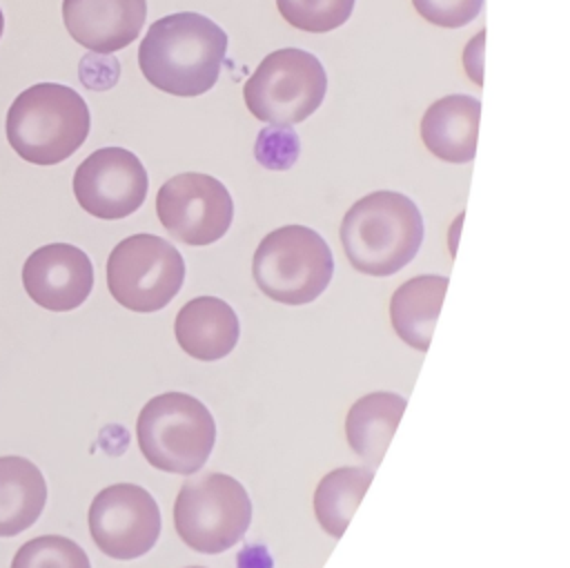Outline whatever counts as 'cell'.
Wrapping results in <instances>:
<instances>
[{
	"instance_id": "9",
	"label": "cell",
	"mask_w": 570,
	"mask_h": 568,
	"mask_svg": "<svg viewBox=\"0 0 570 568\" xmlns=\"http://www.w3.org/2000/svg\"><path fill=\"white\" fill-rule=\"evenodd\" d=\"M156 214L163 227L180 243L212 245L220 241L234 218L227 187L200 172L171 176L156 194Z\"/></svg>"
},
{
	"instance_id": "3",
	"label": "cell",
	"mask_w": 570,
	"mask_h": 568,
	"mask_svg": "<svg viewBox=\"0 0 570 568\" xmlns=\"http://www.w3.org/2000/svg\"><path fill=\"white\" fill-rule=\"evenodd\" d=\"M91 116L82 96L58 82H38L16 96L7 111V140L27 163L56 165L82 147Z\"/></svg>"
},
{
	"instance_id": "22",
	"label": "cell",
	"mask_w": 570,
	"mask_h": 568,
	"mask_svg": "<svg viewBox=\"0 0 570 568\" xmlns=\"http://www.w3.org/2000/svg\"><path fill=\"white\" fill-rule=\"evenodd\" d=\"M301 151V138L289 125H267L258 131L254 156L265 169H289Z\"/></svg>"
},
{
	"instance_id": "21",
	"label": "cell",
	"mask_w": 570,
	"mask_h": 568,
	"mask_svg": "<svg viewBox=\"0 0 570 568\" xmlns=\"http://www.w3.org/2000/svg\"><path fill=\"white\" fill-rule=\"evenodd\" d=\"M356 0H276L287 25L307 33H327L341 27L354 9Z\"/></svg>"
},
{
	"instance_id": "11",
	"label": "cell",
	"mask_w": 570,
	"mask_h": 568,
	"mask_svg": "<svg viewBox=\"0 0 570 568\" xmlns=\"http://www.w3.org/2000/svg\"><path fill=\"white\" fill-rule=\"evenodd\" d=\"M149 178L138 156L122 147H102L89 154L73 174L78 205L102 221L134 214L147 196Z\"/></svg>"
},
{
	"instance_id": "10",
	"label": "cell",
	"mask_w": 570,
	"mask_h": 568,
	"mask_svg": "<svg viewBox=\"0 0 570 568\" xmlns=\"http://www.w3.org/2000/svg\"><path fill=\"white\" fill-rule=\"evenodd\" d=\"M87 521L98 550L122 561L147 555L156 546L163 526L156 499L136 483L102 488L89 506Z\"/></svg>"
},
{
	"instance_id": "19",
	"label": "cell",
	"mask_w": 570,
	"mask_h": 568,
	"mask_svg": "<svg viewBox=\"0 0 570 568\" xmlns=\"http://www.w3.org/2000/svg\"><path fill=\"white\" fill-rule=\"evenodd\" d=\"M372 479V468L345 466L327 472L318 481L314 490V515L327 535L341 537L345 532Z\"/></svg>"
},
{
	"instance_id": "20",
	"label": "cell",
	"mask_w": 570,
	"mask_h": 568,
	"mask_svg": "<svg viewBox=\"0 0 570 568\" xmlns=\"http://www.w3.org/2000/svg\"><path fill=\"white\" fill-rule=\"evenodd\" d=\"M11 568H91L87 552L69 537L42 535L18 548Z\"/></svg>"
},
{
	"instance_id": "12",
	"label": "cell",
	"mask_w": 570,
	"mask_h": 568,
	"mask_svg": "<svg viewBox=\"0 0 570 568\" xmlns=\"http://www.w3.org/2000/svg\"><path fill=\"white\" fill-rule=\"evenodd\" d=\"M22 285L33 303L49 312L80 307L94 287L89 256L69 243H49L29 254L22 265Z\"/></svg>"
},
{
	"instance_id": "13",
	"label": "cell",
	"mask_w": 570,
	"mask_h": 568,
	"mask_svg": "<svg viewBox=\"0 0 570 568\" xmlns=\"http://www.w3.org/2000/svg\"><path fill=\"white\" fill-rule=\"evenodd\" d=\"M145 18L147 0H62L69 36L94 53H114L131 45Z\"/></svg>"
},
{
	"instance_id": "23",
	"label": "cell",
	"mask_w": 570,
	"mask_h": 568,
	"mask_svg": "<svg viewBox=\"0 0 570 568\" xmlns=\"http://www.w3.org/2000/svg\"><path fill=\"white\" fill-rule=\"evenodd\" d=\"M412 4L421 18L445 29L472 22L483 9V0H412Z\"/></svg>"
},
{
	"instance_id": "18",
	"label": "cell",
	"mask_w": 570,
	"mask_h": 568,
	"mask_svg": "<svg viewBox=\"0 0 570 568\" xmlns=\"http://www.w3.org/2000/svg\"><path fill=\"white\" fill-rule=\"evenodd\" d=\"M47 501V483L24 457H0V537H16L33 526Z\"/></svg>"
},
{
	"instance_id": "25",
	"label": "cell",
	"mask_w": 570,
	"mask_h": 568,
	"mask_svg": "<svg viewBox=\"0 0 570 568\" xmlns=\"http://www.w3.org/2000/svg\"><path fill=\"white\" fill-rule=\"evenodd\" d=\"M2 29H4V16H2V9H0V36H2Z\"/></svg>"
},
{
	"instance_id": "1",
	"label": "cell",
	"mask_w": 570,
	"mask_h": 568,
	"mask_svg": "<svg viewBox=\"0 0 570 568\" xmlns=\"http://www.w3.org/2000/svg\"><path fill=\"white\" fill-rule=\"evenodd\" d=\"M225 53L227 33L214 20L180 11L147 29L138 47V65L145 80L156 89L191 98L216 85Z\"/></svg>"
},
{
	"instance_id": "6",
	"label": "cell",
	"mask_w": 570,
	"mask_h": 568,
	"mask_svg": "<svg viewBox=\"0 0 570 568\" xmlns=\"http://www.w3.org/2000/svg\"><path fill=\"white\" fill-rule=\"evenodd\" d=\"M252 521V501L240 481L207 472L180 486L174 501L178 537L203 555H218L243 539Z\"/></svg>"
},
{
	"instance_id": "7",
	"label": "cell",
	"mask_w": 570,
	"mask_h": 568,
	"mask_svg": "<svg viewBox=\"0 0 570 568\" xmlns=\"http://www.w3.org/2000/svg\"><path fill=\"white\" fill-rule=\"evenodd\" d=\"M327 74L321 60L303 49L285 47L267 53L243 89L254 118L267 125H296L323 102Z\"/></svg>"
},
{
	"instance_id": "5",
	"label": "cell",
	"mask_w": 570,
	"mask_h": 568,
	"mask_svg": "<svg viewBox=\"0 0 570 568\" xmlns=\"http://www.w3.org/2000/svg\"><path fill=\"white\" fill-rule=\"evenodd\" d=\"M252 274L258 290L285 305L316 301L332 281L334 258L325 238L305 225L269 232L256 247Z\"/></svg>"
},
{
	"instance_id": "26",
	"label": "cell",
	"mask_w": 570,
	"mask_h": 568,
	"mask_svg": "<svg viewBox=\"0 0 570 568\" xmlns=\"http://www.w3.org/2000/svg\"><path fill=\"white\" fill-rule=\"evenodd\" d=\"M189 568H203V566H189Z\"/></svg>"
},
{
	"instance_id": "4",
	"label": "cell",
	"mask_w": 570,
	"mask_h": 568,
	"mask_svg": "<svg viewBox=\"0 0 570 568\" xmlns=\"http://www.w3.org/2000/svg\"><path fill=\"white\" fill-rule=\"evenodd\" d=\"M142 457L156 470L194 474L209 459L216 423L203 401L185 392H163L145 403L136 421Z\"/></svg>"
},
{
	"instance_id": "17",
	"label": "cell",
	"mask_w": 570,
	"mask_h": 568,
	"mask_svg": "<svg viewBox=\"0 0 570 568\" xmlns=\"http://www.w3.org/2000/svg\"><path fill=\"white\" fill-rule=\"evenodd\" d=\"M405 405L407 401L394 392H372L352 403L345 417V437L367 466L381 463Z\"/></svg>"
},
{
	"instance_id": "15",
	"label": "cell",
	"mask_w": 570,
	"mask_h": 568,
	"mask_svg": "<svg viewBox=\"0 0 570 568\" xmlns=\"http://www.w3.org/2000/svg\"><path fill=\"white\" fill-rule=\"evenodd\" d=\"M481 102L452 94L432 102L421 118V140L432 156L445 163H470L476 154Z\"/></svg>"
},
{
	"instance_id": "2",
	"label": "cell",
	"mask_w": 570,
	"mask_h": 568,
	"mask_svg": "<svg viewBox=\"0 0 570 568\" xmlns=\"http://www.w3.org/2000/svg\"><path fill=\"white\" fill-rule=\"evenodd\" d=\"M423 216L414 200L399 192H372L343 216L341 243L350 265L367 276H392L419 252Z\"/></svg>"
},
{
	"instance_id": "24",
	"label": "cell",
	"mask_w": 570,
	"mask_h": 568,
	"mask_svg": "<svg viewBox=\"0 0 570 568\" xmlns=\"http://www.w3.org/2000/svg\"><path fill=\"white\" fill-rule=\"evenodd\" d=\"M105 69H118V60L109 53L87 56L80 62V80L91 89H109L118 80V74H105Z\"/></svg>"
},
{
	"instance_id": "14",
	"label": "cell",
	"mask_w": 570,
	"mask_h": 568,
	"mask_svg": "<svg viewBox=\"0 0 570 568\" xmlns=\"http://www.w3.org/2000/svg\"><path fill=\"white\" fill-rule=\"evenodd\" d=\"M174 334L185 354L198 361H218L236 347L240 323L223 298L196 296L178 310Z\"/></svg>"
},
{
	"instance_id": "8",
	"label": "cell",
	"mask_w": 570,
	"mask_h": 568,
	"mask_svg": "<svg viewBox=\"0 0 570 568\" xmlns=\"http://www.w3.org/2000/svg\"><path fill=\"white\" fill-rule=\"evenodd\" d=\"M185 283V261L165 238L134 234L107 258V285L127 310L149 314L171 303Z\"/></svg>"
},
{
	"instance_id": "16",
	"label": "cell",
	"mask_w": 570,
	"mask_h": 568,
	"mask_svg": "<svg viewBox=\"0 0 570 568\" xmlns=\"http://www.w3.org/2000/svg\"><path fill=\"white\" fill-rule=\"evenodd\" d=\"M448 276L423 274L405 281L390 298V321L401 341L419 352H428L441 303L445 298Z\"/></svg>"
}]
</instances>
